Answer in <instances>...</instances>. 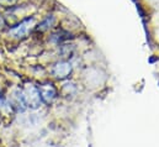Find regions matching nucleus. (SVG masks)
<instances>
[{
	"instance_id": "obj_1",
	"label": "nucleus",
	"mask_w": 159,
	"mask_h": 147,
	"mask_svg": "<svg viewBox=\"0 0 159 147\" xmlns=\"http://www.w3.org/2000/svg\"><path fill=\"white\" fill-rule=\"evenodd\" d=\"M22 95L26 103V107L30 108H37L41 104V94L39 88L34 85H26L22 90Z\"/></svg>"
},
{
	"instance_id": "obj_2",
	"label": "nucleus",
	"mask_w": 159,
	"mask_h": 147,
	"mask_svg": "<svg viewBox=\"0 0 159 147\" xmlns=\"http://www.w3.org/2000/svg\"><path fill=\"white\" fill-rule=\"evenodd\" d=\"M34 24H35L34 17L25 19V20H22L20 24H17L16 26L11 27V29L9 30V34L12 37H15V38H22V37L27 36V34L31 31Z\"/></svg>"
},
{
	"instance_id": "obj_3",
	"label": "nucleus",
	"mask_w": 159,
	"mask_h": 147,
	"mask_svg": "<svg viewBox=\"0 0 159 147\" xmlns=\"http://www.w3.org/2000/svg\"><path fill=\"white\" fill-rule=\"evenodd\" d=\"M70 72H72V66L68 62H59L52 69L53 75L57 77V78H59V79H63V78L68 77L70 74Z\"/></svg>"
},
{
	"instance_id": "obj_4",
	"label": "nucleus",
	"mask_w": 159,
	"mask_h": 147,
	"mask_svg": "<svg viewBox=\"0 0 159 147\" xmlns=\"http://www.w3.org/2000/svg\"><path fill=\"white\" fill-rule=\"evenodd\" d=\"M41 99L44 103H51L56 98V88L52 84H43L39 88Z\"/></svg>"
},
{
	"instance_id": "obj_5",
	"label": "nucleus",
	"mask_w": 159,
	"mask_h": 147,
	"mask_svg": "<svg viewBox=\"0 0 159 147\" xmlns=\"http://www.w3.org/2000/svg\"><path fill=\"white\" fill-rule=\"evenodd\" d=\"M54 24V17L53 16H47L37 27V30H41V31H44V30H48L49 27H52V25Z\"/></svg>"
},
{
	"instance_id": "obj_6",
	"label": "nucleus",
	"mask_w": 159,
	"mask_h": 147,
	"mask_svg": "<svg viewBox=\"0 0 159 147\" xmlns=\"http://www.w3.org/2000/svg\"><path fill=\"white\" fill-rule=\"evenodd\" d=\"M16 0H0V4L1 5H12Z\"/></svg>"
}]
</instances>
